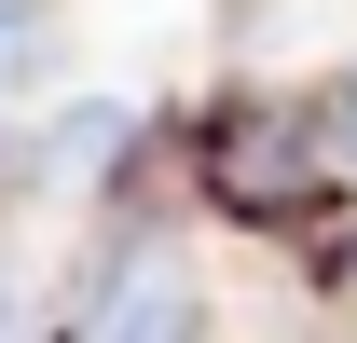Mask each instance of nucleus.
Segmentation results:
<instances>
[{"mask_svg": "<svg viewBox=\"0 0 357 343\" xmlns=\"http://www.w3.org/2000/svg\"><path fill=\"white\" fill-rule=\"evenodd\" d=\"M192 178H206L234 220H316L344 192V124H330V96H303V83H248V96H220V110L192 124Z\"/></svg>", "mask_w": 357, "mask_h": 343, "instance_id": "nucleus-1", "label": "nucleus"}, {"mask_svg": "<svg viewBox=\"0 0 357 343\" xmlns=\"http://www.w3.org/2000/svg\"><path fill=\"white\" fill-rule=\"evenodd\" d=\"M83 343H192V275H165L151 247L110 261V289L83 302Z\"/></svg>", "mask_w": 357, "mask_h": 343, "instance_id": "nucleus-2", "label": "nucleus"}, {"mask_svg": "<svg viewBox=\"0 0 357 343\" xmlns=\"http://www.w3.org/2000/svg\"><path fill=\"white\" fill-rule=\"evenodd\" d=\"M124 137H137L124 96H83V110H55V124H42V178H69V192H83V178H110V151H124Z\"/></svg>", "mask_w": 357, "mask_h": 343, "instance_id": "nucleus-3", "label": "nucleus"}, {"mask_svg": "<svg viewBox=\"0 0 357 343\" xmlns=\"http://www.w3.org/2000/svg\"><path fill=\"white\" fill-rule=\"evenodd\" d=\"M330 124H344V178H357V83H344V96H330Z\"/></svg>", "mask_w": 357, "mask_h": 343, "instance_id": "nucleus-4", "label": "nucleus"}]
</instances>
